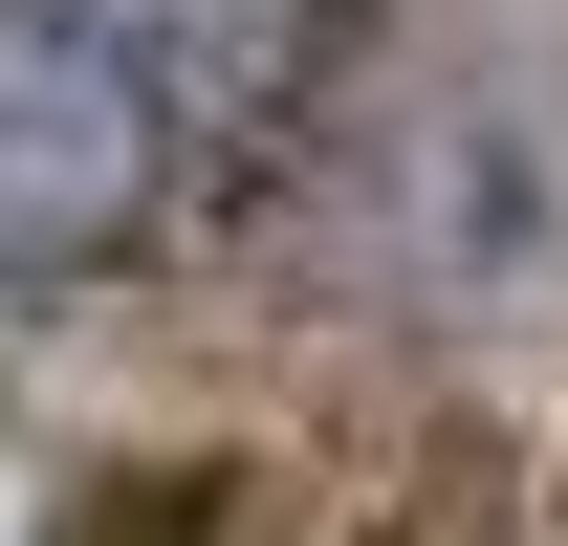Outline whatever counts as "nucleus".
<instances>
[{"label":"nucleus","instance_id":"obj_1","mask_svg":"<svg viewBox=\"0 0 568 546\" xmlns=\"http://www.w3.org/2000/svg\"><path fill=\"white\" fill-rule=\"evenodd\" d=\"M219 175L67 0H0V284H110L132 241H175Z\"/></svg>","mask_w":568,"mask_h":546},{"label":"nucleus","instance_id":"obj_2","mask_svg":"<svg viewBox=\"0 0 568 546\" xmlns=\"http://www.w3.org/2000/svg\"><path fill=\"white\" fill-rule=\"evenodd\" d=\"M88 44L197 132V175H241V153H284L306 132V88L351 67V0H67Z\"/></svg>","mask_w":568,"mask_h":546}]
</instances>
